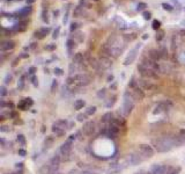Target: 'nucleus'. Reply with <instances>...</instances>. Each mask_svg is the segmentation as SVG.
<instances>
[{"instance_id": "5701e85b", "label": "nucleus", "mask_w": 185, "mask_h": 174, "mask_svg": "<svg viewBox=\"0 0 185 174\" xmlns=\"http://www.w3.org/2000/svg\"><path fill=\"white\" fill-rule=\"evenodd\" d=\"M66 47H67V50H68L70 52H72V50H74V48L76 47L75 41H74L73 38H68L67 42H66Z\"/></svg>"}, {"instance_id": "4be33fe9", "label": "nucleus", "mask_w": 185, "mask_h": 174, "mask_svg": "<svg viewBox=\"0 0 185 174\" xmlns=\"http://www.w3.org/2000/svg\"><path fill=\"white\" fill-rule=\"evenodd\" d=\"M112 121H113V116H112V114L111 113H107V114H104L103 115V117H102V122L104 123V124H111L112 123Z\"/></svg>"}, {"instance_id": "a211bd4d", "label": "nucleus", "mask_w": 185, "mask_h": 174, "mask_svg": "<svg viewBox=\"0 0 185 174\" xmlns=\"http://www.w3.org/2000/svg\"><path fill=\"white\" fill-rule=\"evenodd\" d=\"M30 106H33V100L30 99V98H28V99H23V100L19 103V108H20V109H22V110L28 109V107H30Z\"/></svg>"}, {"instance_id": "de8ad7c7", "label": "nucleus", "mask_w": 185, "mask_h": 174, "mask_svg": "<svg viewBox=\"0 0 185 174\" xmlns=\"http://www.w3.org/2000/svg\"><path fill=\"white\" fill-rule=\"evenodd\" d=\"M138 7H139V8H140V9H143V8H145V7H146V5H145V4H140V5H139V6H138Z\"/></svg>"}, {"instance_id": "3c124183", "label": "nucleus", "mask_w": 185, "mask_h": 174, "mask_svg": "<svg viewBox=\"0 0 185 174\" xmlns=\"http://www.w3.org/2000/svg\"><path fill=\"white\" fill-rule=\"evenodd\" d=\"M163 6H164V8H166V9H171V7H170L169 5H163Z\"/></svg>"}, {"instance_id": "2eb2a0df", "label": "nucleus", "mask_w": 185, "mask_h": 174, "mask_svg": "<svg viewBox=\"0 0 185 174\" xmlns=\"http://www.w3.org/2000/svg\"><path fill=\"white\" fill-rule=\"evenodd\" d=\"M60 156H54L51 160H50V163H49V166H50V168H51V172L54 174L56 173V171L59 168V165H60Z\"/></svg>"}, {"instance_id": "f257e3e1", "label": "nucleus", "mask_w": 185, "mask_h": 174, "mask_svg": "<svg viewBox=\"0 0 185 174\" xmlns=\"http://www.w3.org/2000/svg\"><path fill=\"white\" fill-rule=\"evenodd\" d=\"M154 146H155L158 152H168L175 146L174 137L163 136L159 139H155L154 140Z\"/></svg>"}, {"instance_id": "a19ab883", "label": "nucleus", "mask_w": 185, "mask_h": 174, "mask_svg": "<svg viewBox=\"0 0 185 174\" xmlns=\"http://www.w3.org/2000/svg\"><path fill=\"white\" fill-rule=\"evenodd\" d=\"M45 49H46V50H53V49H56V45H54V44L46 45V47H45Z\"/></svg>"}, {"instance_id": "aec40b11", "label": "nucleus", "mask_w": 185, "mask_h": 174, "mask_svg": "<svg viewBox=\"0 0 185 174\" xmlns=\"http://www.w3.org/2000/svg\"><path fill=\"white\" fill-rule=\"evenodd\" d=\"M83 62H84V55H83L82 52H78V53L74 55V57H73V63H74V64L80 65V64H82Z\"/></svg>"}, {"instance_id": "cd10ccee", "label": "nucleus", "mask_w": 185, "mask_h": 174, "mask_svg": "<svg viewBox=\"0 0 185 174\" xmlns=\"http://www.w3.org/2000/svg\"><path fill=\"white\" fill-rule=\"evenodd\" d=\"M52 143H53V138H52L51 136L46 137V139H45V143H44V145H45V148H50L51 145H52Z\"/></svg>"}, {"instance_id": "58836bf2", "label": "nucleus", "mask_w": 185, "mask_h": 174, "mask_svg": "<svg viewBox=\"0 0 185 174\" xmlns=\"http://www.w3.org/2000/svg\"><path fill=\"white\" fill-rule=\"evenodd\" d=\"M179 136L182 137V139L185 142V129H183V130H180V132H179Z\"/></svg>"}, {"instance_id": "ddd939ff", "label": "nucleus", "mask_w": 185, "mask_h": 174, "mask_svg": "<svg viewBox=\"0 0 185 174\" xmlns=\"http://www.w3.org/2000/svg\"><path fill=\"white\" fill-rule=\"evenodd\" d=\"M138 82H139L141 88H143L146 91H151V90L155 88V85H154L151 81H149V79H147V78H141V79L138 80Z\"/></svg>"}, {"instance_id": "79ce46f5", "label": "nucleus", "mask_w": 185, "mask_h": 174, "mask_svg": "<svg viewBox=\"0 0 185 174\" xmlns=\"http://www.w3.org/2000/svg\"><path fill=\"white\" fill-rule=\"evenodd\" d=\"M19 154H20L21 157H24V156L27 154V152H25V150H22V149H21V150H19Z\"/></svg>"}, {"instance_id": "4468645a", "label": "nucleus", "mask_w": 185, "mask_h": 174, "mask_svg": "<svg viewBox=\"0 0 185 174\" xmlns=\"http://www.w3.org/2000/svg\"><path fill=\"white\" fill-rule=\"evenodd\" d=\"M140 48V44L139 45H137L135 48H133L131 51H130V53L127 55V57L125 58V61H124V64L125 65H130V64H132L133 62H134V59L137 58V52H138V49Z\"/></svg>"}, {"instance_id": "393cba45", "label": "nucleus", "mask_w": 185, "mask_h": 174, "mask_svg": "<svg viewBox=\"0 0 185 174\" xmlns=\"http://www.w3.org/2000/svg\"><path fill=\"white\" fill-rule=\"evenodd\" d=\"M84 101L83 100H76L75 102H74V108L76 109V110H79V109H82L83 107H84Z\"/></svg>"}, {"instance_id": "0eeeda50", "label": "nucleus", "mask_w": 185, "mask_h": 174, "mask_svg": "<svg viewBox=\"0 0 185 174\" xmlns=\"http://www.w3.org/2000/svg\"><path fill=\"white\" fill-rule=\"evenodd\" d=\"M138 71H139V73H140L143 78H147V79L156 78V77H158V73H156V72H154V71L150 70L149 67L145 66L142 63H140V64L138 65Z\"/></svg>"}, {"instance_id": "4c0bfd02", "label": "nucleus", "mask_w": 185, "mask_h": 174, "mask_svg": "<svg viewBox=\"0 0 185 174\" xmlns=\"http://www.w3.org/2000/svg\"><path fill=\"white\" fill-rule=\"evenodd\" d=\"M11 80H12V76H11V74H7V76H6V78H5V84L11 82Z\"/></svg>"}, {"instance_id": "a878e982", "label": "nucleus", "mask_w": 185, "mask_h": 174, "mask_svg": "<svg viewBox=\"0 0 185 174\" xmlns=\"http://www.w3.org/2000/svg\"><path fill=\"white\" fill-rule=\"evenodd\" d=\"M81 12H82V7L79 5V6H76V7L74 8V11H73V15H74L75 18H78V16H80Z\"/></svg>"}, {"instance_id": "7c9ffc66", "label": "nucleus", "mask_w": 185, "mask_h": 174, "mask_svg": "<svg viewBox=\"0 0 185 174\" xmlns=\"http://www.w3.org/2000/svg\"><path fill=\"white\" fill-rule=\"evenodd\" d=\"M17 87H19V90H20V91L24 88V76H22V77L20 78V80H19V85H17Z\"/></svg>"}, {"instance_id": "9d476101", "label": "nucleus", "mask_w": 185, "mask_h": 174, "mask_svg": "<svg viewBox=\"0 0 185 174\" xmlns=\"http://www.w3.org/2000/svg\"><path fill=\"white\" fill-rule=\"evenodd\" d=\"M111 65H112V62L110 59V57L101 56V58L99 59V67H97V70L99 71H104V70L111 67Z\"/></svg>"}, {"instance_id": "f3484780", "label": "nucleus", "mask_w": 185, "mask_h": 174, "mask_svg": "<svg viewBox=\"0 0 185 174\" xmlns=\"http://www.w3.org/2000/svg\"><path fill=\"white\" fill-rule=\"evenodd\" d=\"M14 47H15V42L14 41H5V42H3V44H1V51H9V50H12V49H14Z\"/></svg>"}, {"instance_id": "a18cd8bd", "label": "nucleus", "mask_w": 185, "mask_h": 174, "mask_svg": "<svg viewBox=\"0 0 185 174\" xmlns=\"http://www.w3.org/2000/svg\"><path fill=\"white\" fill-rule=\"evenodd\" d=\"M58 33H59V28H57V30H54V33H53V38H56V37L58 36Z\"/></svg>"}, {"instance_id": "49530a36", "label": "nucleus", "mask_w": 185, "mask_h": 174, "mask_svg": "<svg viewBox=\"0 0 185 174\" xmlns=\"http://www.w3.org/2000/svg\"><path fill=\"white\" fill-rule=\"evenodd\" d=\"M135 174H151L150 172H143V171H141V172H137Z\"/></svg>"}, {"instance_id": "20e7f679", "label": "nucleus", "mask_w": 185, "mask_h": 174, "mask_svg": "<svg viewBox=\"0 0 185 174\" xmlns=\"http://www.w3.org/2000/svg\"><path fill=\"white\" fill-rule=\"evenodd\" d=\"M129 86H130V88H131V94L133 95L134 100L141 101V100L145 98V93H143L142 88L140 87V85H139L138 80H135L134 78H133V79H131V81H130Z\"/></svg>"}, {"instance_id": "6e6552de", "label": "nucleus", "mask_w": 185, "mask_h": 174, "mask_svg": "<svg viewBox=\"0 0 185 174\" xmlns=\"http://www.w3.org/2000/svg\"><path fill=\"white\" fill-rule=\"evenodd\" d=\"M125 159H126L127 164L131 165V166H137V165H139L143 160V158L140 156L139 152H137V153H129V154L125 156Z\"/></svg>"}, {"instance_id": "603ef678", "label": "nucleus", "mask_w": 185, "mask_h": 174, "mask_svg": "<svg viewBox=\"0 0 185 174\" xmlns=\"http://www.w3.org/2000/svg\"><path fill=\"white\" fill-rule=\"evenodd\" d=\"M145 18H146V19H149V18H150V14H149V13H148V14L145 13Z\"/></svg>"}, {"instance_id": "f8f14e48", "label": "nucleus", "mask_w": 185, "mask_h": 174, "mask_svg": "<svg viewBox=\"0 0 185 174\" xmlns=\"http://www.w3.org/2000/svg\"><path fill=\"white\" fill-rule=\"evenodd\" d=\"M95 130H96V124L94 122H86L84 125H83V129H82V132L86 135V136H91L95 134Z\"/></svg>"}, {"instance_id": "473e14b6", "label": "nucleus", "mask_w": 185, "mask_h": 174, "mask_svg": "<svg viewBox=\"0 0 185 174\" xmlns=\"http://www.w3.org/2000/svg\"><path fill=\"white\" fill-rule=\"evenodd\" d=\"M0 95H1V98H4L5 95H7V90L5 86H1L0 87Z\"/></svg>"}, {"instance_id": "f704fd0d", "label": "nucleus", "mask_w": 185, "mask_h": 174, "mask_svg": "<svg viewBox=\"0 0 185 174\" xmlns=\"http://www.w3.org/2000/svg\"><path fill=\"white\" fill-rule=\"evenodd\" d=\"M105 94H107V91L103 88V90H101V91L97 93V96L101 99V98H104V96H105Z\"/></svg>"}, {"instance_id": "72a5a7b5", "label": "nucleus", "mask_w": 185, "mask_h": 174, "mask_svg": "<svg viewBox=\"0 0 185 174\" xmlns=\"http://www.w3.org/2000/svg\"><path fill=\"white\" fill-rule=\"evenodd\" d=\"M79 26H80V24H79L78 22H73V23L71 24V28H70V29H71V32H73V30H75V29H78V28H79Z\"/></svg>"}, {"instance_id": "c03bdc74", "label": "nucleus", "mask_w": 185, "mask_h": 174, "mask_svg": "<svg viewBox=\"0 0 185 174\" xmlns=\"http://www.w3.org/2000/svg\"><path fill=\"white\" fill-rule=\"evenodd\" d=\"M33 84H34L35 86H37V85H38V80H37L35 77H33Z\"/></svg>"}, {"instance_id": "c756f323", "label": "nucleus", "mask_w": 185, "mask_h": 174, "mask_svg": "<svg viewBox=\"0 0 185 174\" xmlns=\"http://www.w3.org/2000/svg\"><path fill=\"white\" fill-rule=\"evenodd\" d=\"M179 172H180V167H172V166H171L168 174H178Z\"/></svg>"}, {"instance_id": "ea45409f", "label": "nucleus", "mask_w": 185, "mask_h": 174, "mask_svg": "<svg viewBox=\"0 0 185 174\" xmlns=\"http://www.w3.org/2000/svg\"><path fill=\"white\" fill-rule=\"evenodd\" d=\"M54 73H56L57 76H61V74H63V70H60V69H56V70H54Z\"/></svg>"}, {"instance_id": "2f4dec72", "label": "nucleus", "mask_w": 185, "mask_h": 174, "mask_svg": "<svg viewBox=\"0 0 185 174\" xmlns=\"http://www.w3.org/2000/svg\"><path fill=\"white\" fill-rule=\"evenodd\" d=\"M87 114H79L78 115V121L79 122H83V121H86L87 120Z\"/></svg>"}, {"instance_id": "39448f33", "label": "nucleus", "mask_w": 185, "mask_h": 174, "mask_svg": "<svg viewBox=\"0 0 185 174\" xmlns=\"http://www.w3.org/2000/svg\"><path fill=\"white\" fill-rule=\"evenodd\" d=\"M73 78H74V86H76V87L87 86L91 81V78L87 73H79V74L73 76Z\"/></svg>"}, {"instance_id": "09e8293b", "label": "nucleus", "mask_w": 185, "mask_h": 174, "mask_svg": "<svg viewBox=\"0 0 185 174\" xmlns=\"http://www.w3.org/2000/svg\"><path fill=\"white\" fill-rule=\"evenodd\" d=\"M54 87H57V81L53 80V84H52V90H54Z\"/></svg>"}, {"instance_id": "864d4df0", "label": "nucleus", "mask_w": 185, "mask_h": 174, "mask_svg": "<svg viewBox=\"0 0 185 174\" xmlns=\"http://www.w3.org/2000/svg\"><path fill=\"white\" fill-rule=\"evenodd\" d=\"M58 13H59V12H58V11H56V12H54V13H53V14H54V18H57V15H58Z\"/></svg>"}, {"instance_id": "9b49d317", "label": "nucleus", "mask_w": 185, "mask_h": 174, "mask_svg": "<svg viewBox=\"0 0 185 174\" xmlns=\"http://www.w3.org/2000/svg\"><path fill=\"white\" fill-rule=\"evenodd\" d=\"M171 108H172V102H171V101H169V100L162 101V102H160V103L156 106V108H155V110H154V113L158 114V113H161V111H168V110H170Z\"/></svg>"}, {"instance_id": "8fccbe9b", "label": "nucleus", "mask_w": 185, "mask_h": 174, "mask_svg": "<svg viewBox=\"0 0 185 174\" xmlns=\"http://www.w3.org/2000/svg\"><path fill=\"white\" fill-rule=\"evenodd\" d=\"M34 1H36V0H27V4H33Z\"/></svg>"}, {"instance_id": "6ab92c4d", "label": "nucleus", "mask_w": 185, "mask_h": 174, "mask_svg": "<svg viewBox=\"0 0 185 174\" xmlns=\"http://www.w3.org/2000/svg\"><path fill=\"white\" fill-rule=\"evenodd\" d=\"M161 52L159 51V50H150L149 51V57L148 58H150V59H153V61H155V62H158V61H160L161 59Z\"/></svg>"}, {"instance_id": "1a4fd4ad", "label": "nucleus", "mask_w": 185, "mask_h": 174, "mask_svg": "<svg viewBox=\"0 0 185 174\" xmlns=\"http://www.w3.org/2000/svg\"><path fill=\"white\" fill-rule=\"evenodd\" d=\"M171 166L168 165H162V164H155L153 165L150 168V173L151 174H168L169 169Z\"/></svg>"}, {"instance_id": "c85d7f7f", "label": "nucleus", "mask_w": 185, "mask_h": 174, "mask_svg": "<svg viewBox=\"0 0 185 174\" xmlns=\"http://www.w3.org/2000/svg\"><path fill=\"white\" fill-rule=\"evenodd\" d=\"M74 37L79 41V42H82L83 41V38H84V36H83V34L82 33H80V32H76V33H74Z\"/></svg>"}, {"instance_id": "c9c22d12", "label": "nucleus", "mask_w": 185, "mask_h": 174, "mask_svg": "<svg viewBox=\"0 0 185 174\" xmlns=\"http://www.w3.org/2000/svg\"><path fill=\"white\" fill-rule=\"evenodd\" d=\"M17 142H20L22 145H24L25 144V139H24V136L23 135H20V136H17Z\"/></svg>"}, {"instance_id": "dca6fc26", "label": "nucleus", "mask_w": 185, "mask_h": 174, "mask_svg": "<svg viewBox=\"0 0 185 174\" xmlns=\"http://www.w3.org/2000/svg\"><path fill=\"white\" fill-rule=\"evenodd\" d=\"M49 33H50V28H49V27H44V28L38 29V30L35 33V36H36L37 38L42 40V38H44Z\"/></svg>"}, {"instance_id": "7ed1b4c3", "label": "nucleus", "mask_w": 185, "mask_h": 174, "mask_svg": "<svg viewBox=\"0 0 185 174\" xmlns=\"http://www.w3.org/2000/svg\"><path fill=\"white\" fill-rule=\"evenodd\" d=\"M74 139H75V136H71V137L67 138V140L60 146V149H59L60 158L63 157V158L66 159V160L70 159V156H71V152H72V145H73Z\"/></svg>"}, {"instance_id": "412c9836", "label": "nucleus", "mask_w": 185, "mask_h": 174, "mask_svg": "<svg viewBox=\"0 0 185 174\" xmlns=\"http://www.w3.org/2000/svg\"><path fill=\"white\" fill-rule=\"evenodd\" d=\"M52 127H56V128H60V129H63V130H66L67 127H68V122L66 120H58L53 123Z\"/></svg>"}, {"instance_id": "bb28decb", "label": "nucleus", "mask_w": 185, "mask_h": 174, "mask_svg": "<svg viewBox=\"0 0 185 174\" xmlns=\"http://www.w3.org/2000/svg\"><path fill=\"white\" fill-rule=\"evenodd\" d=\"M95 113H96V107H94V106H92V107H89V108L86 110V114H87L88 116L94 115Z\"/></svg>"}, {"instance_id": "423d86ee", "label": "nucleus", "mask_w": 185, "mask_h": 174, "mask_svg": "<svg viewBox=\"0 0 185 174\" xmlns=\"http://www.w3.org/2000/svg\"><path fill=\"white\" fill-rule=\"evenodd\" d=\"M138 152L140 153V156L143 159H148V158H151L154 156V149L150 146V145H148V144H141V145H139Z\"/></svg>"}, {"instance_id": "b1692460", "label": "nucleus", "mask_w": 185, "mask_h": 174, "mask_svg": "<svg viewBox=\"0 0 185 174\" xmlns=\"http://www.w3.org/2000/svg\"><path fill=\"white\" fill-rule=\"evenodd\" d=\"M52 131H53V134H56V136L61 137V136H64V135H65V131H66V130H63V129H60V128L52 127Z\"/></svg>"}, {"instance_id": "e433bc0d", "label": "nucleus", "mask_w": 185, "mask_h": 174, "mask_svg": "<svg viewBox=\"0 0 185 174\" xmlns=\"http://www.w3.org/2000/svg\"><path fill=\"white\" fill-rule=\"evenodd\" d=\"M0 131H1V132H9L11 129H9V127H7V125H3L1 128H0Z\"/></svg>"}, {"instance_id": "5fc2aeb1", "label": "nucleus", "mask_w": 185, "mask_h": 174, "mask_svg": "<svg viewBox=\"0 0 185 174\" xmlns=\"http://www.w3.org/2000/svg\"><path fill=\"white\" fill-rule=\"evenodd\" d=\"M95 1H97V0H95Z\"/></svg>"}, {"instance_id": "f03ea898", "label": "nucleus", "mask_w": 185, "mask_h": 174, "mask_svg": "<svg viewBox=\"0 0 185 174\" xmlns=\"http://www.w3.org/2000/svg\"><path fill=\"white\" fill-rule=\"evenodd\" d=\"M134 98L131 94V92H126L123 98V106L120 109V113L123 114V116H127L131 114V111L134 108Z\"/></svg>"}, {"instance_id": "37998d69", "label": "nucleus", "mask_w": 185, "mask_h": 174, "mask_svg": "<svg viewBox=\"0 0 185 174\" xmlns=\"http://www.w3.org/2000/svg\"><path fill=\"white\" fill-rule=\"evenodd\" d=\"M35 71H36V69H35V67H30V69H29V74H34V73H35Z\"/></svg>"}]
</instances>
